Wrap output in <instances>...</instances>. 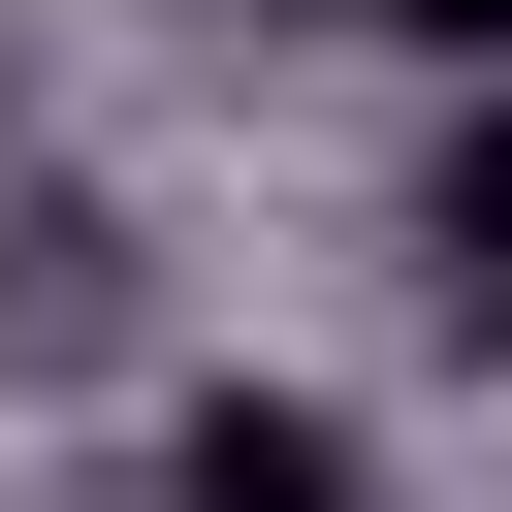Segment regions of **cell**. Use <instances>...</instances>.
Here are the masks:
<instances>
[{
  "mask_svg": "<svg viewBox=\"0 0 512 512\" xmlns=\"http://www.w3.org/2000/svg\"><path fill=\"white\" fill-rule=\"evenodd\" d=\"M160 480H192V512H352V416H320V384H224Z\"/></svg>",
  "mask_w": 512,
  "mask_h": 512,
  "instance_id": "6da1fadb",
  "label": "cell"
},
{
  "mask_svg": "<svg viewBox=\"0 0 512 512\" xmlns=\"http://www.w3.org/2000/svg\"><path fill=\"white\" fill-rule=\"evenodd\" d=\"M448 288L512 320V96H480V160H448Z\"/></svg>",
  "mask_w": 512,
  "mask_h": 512,
  "instance_id": "7a4b0ae2",
  "label": "cell"
},
{
  "mask_svg": "<svg viewBox=\"0 0 512 512\" xmlns=\"http://www.w3.org/2000/svg\"><path fill=\"white\" fill-rule=\"evenodd\" d=\"M352 32H416V64H512V0H352Z\"/></svg>",
  "mask_w": 512,
  "mask_h": 512,
  "instance_id": "3957f363",
  "label": "cell"
}]
</instances>
